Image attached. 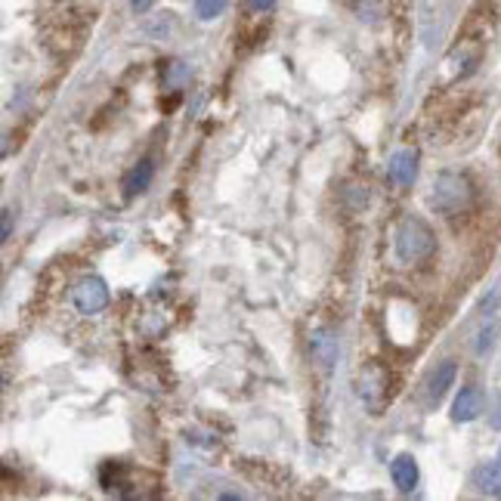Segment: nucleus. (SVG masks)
I'll return each instance as SVG.
<instances>
[{
	"instance_id": "ddd939ff",
	"label": "nucleus",
	"mask_w": 501,
	"mask_h": 501,
	"mask_svg": "<svg viewBox=\"0 0 501 501\" xmlns=\"http://www.w3.org/2000/svg\"><path fill=\"white\" fill-rule=\"evenodd\" d=\"M13 236V210L4 208V230H0V241H10Z\"/></svg>"
},
{
	"instance_id": "9d476101",
	"label": "nucleus",
	"mask_w": 501,
	"mask_h": 501,
	"mask_svg": "<svg viewBox=\"0 0 501 501\" xmlns=\"http://www.w3.org/2000/svg\"><path fill=\"white\" fill-rule=\"evenodd\" d=\"M152 177H155V164L148 161V158H143L139 164H133L130 174L124 177V195H128V199H133V195L146 192L148 186H152Z\"/></svg>"
},
{
	"instance_id": "f3484780",
	"label": "nucleus",
	"mask_w": 501,
	"mask_h": 501,
	"mask_svg": "<svg viewBox=\"0 0 501 501\" xmlns=\"http://www.w3.org/2000/svg\"><path fill=\"white\" fill-rule=\"evenodd\" d=\"M498 458H501V452H498Z\"/></svg>"
},
{
	"instance_id": "0eeeda50",
	"label": "nucleus",
	"mask_w": 501,
	"mask_h": 501,
	"mask_svg": "<svg viewBox=\"0 0 501 501\" xmlns=\"http://www.w3.org/2000/svg\"><path fill=\"white\" fill-rule=\"evenodd\" d=\"M310 353L325 372L332 369V365L338 363V338H334V332H328V328H316V332L310 334Z\"/></svg>"
},
{
	"instance_id": "f8f14e48",
	"label": "nucleus",
	"mask_w": 501,
	"mask_h": 501,
	"mask_svg": "<svg viewBox=\"0 0 501 501\" xmlns=\"http://www.w3.org/2000/svg\"><path fill=\"white\" fill-rule=\"evenodd\" d=\"M496 338H498V325H486L480 332V341H476V353L486 356L492 347H496Z\"/></svg>"
},
{
	"instance_id": "423d86ee",
	"label": "nucleus",
	"mask_w": 501,
	"mask_h": 501,
	"mask_svg": "<svg viewBox=\"0 0 501 501\" xmlns=\"http://www.w3.org/2000/svg\"><path fill=\"white\" fill-rule=\"evenodd\" d=\"M387 174L396 186H412L418 177V152L414 148H399L387 164Z\"/></svg>"
},
{
	"instance_id": "2eb2a0df",
	"label": "nucleus",
	"mask_w": 501,
	"mask_h": 501,
	"mask_svg": "<svg viewBox=\"0 0 501 501\" xmlns=\"http://www.w3.org/2000/svg\"><path fill=\"white\" fill-rule=\"evenodd\" d=\"M155 6V0H130V10L137 15H146Z\"/></svg>"
},
{
	"instance_id": "7ed1b4c3",
	"label": "nucleus",
	"mask_w": 501,
	"mask_h": 501,
	"mask_svg": "<svg viewBox=\"0 0 501 501\" xmlns=\"http://www.w3.org/2000/svg\"><path fill=\"white\" fill-rule=\"evenodd\" d=\"M72 301H75L77 312H84V316H97V312H103L108 307V288H106V281L99 279V276L81 279L75 285V291H72Z\"/></svg>"
},
{
	"instance_id": "9b49d317",
	"label": "nucleus",
	"mask_w": 501,
	"mask_h": 501,
	"mask_svg": "<svg viewBox=\"0 0 501 501\" xmlns=\"http://www.w3.org/2000/svg\"><path fill=\"white\" fill-rule=\"evenodd\" d=\"M226 6H230V0H195V15L201 22H214L226 13Z\"/></svg>"
},
{
	"instance_id": "6e6552de",
	"label": "nucleus",
	"mask_w": 501,
	"mask_h": 501,
	"mask_svg": "<svg viewBox=\"0 0 501 501\" xmlns=\"http://www.w3.org/2000/svg\"><path fill=\"white\" fill-rule=\"evenodd\" d=\"M390 476H394V486L409 496V492L418 486V461L412 455H396L394 465H390Z\"/></svg>"
},
{
	"instance_id": "f03ea898",
	"label": "nucleus",
	"mask_w": 501,
	"mask_h": 501,
	"mask_svg": "<svg viewBox=\"0 0 501 501\" xmlns=\"http://www.w3.org/2000/svg\"><path fill=\"white\" fill-rule=\"evenodd\" d=\"M436 248V239H434V230L421 220V217H405L396 230V254L399 261L405 263H421L434 254Z\"/></svg>"
},
{
	"instance_id": "4468645a",
	"label": "nucleus",
	"mask_w": 501,
	"mask_h": 501,
	"mask_svg": "<svg viewBox=\"0 0 501 501\" xmlns=\"http://www.w3.org/2000/svg\"><path fill=\"white\" fill-rule=\"evenodd\" d=\"M248 4V10H254V13H270L272 6H276V0H245Z\"/></svg>"
},
{
	"instance_id": "39448f33",
	"label": "nucleus",
	"mask_w": 501,
	"mask_h": 501,
	"mask_svg": "<svg viewBox=\"0 0 501 501\" xmlns=\"http://www.w3.org/2000/svg\"><path fill=\"white\" fill-rule=\"evenodd\" d=\"M455 378H458V365L452 363V359H445V363L436 365L434 374H430V381H427V403L440 405L443 396L449 394L452 383H455Z\"/></svg>"
},
{
	"instance_id": "dca6fc26",
	"label": "nucleus",
	"mask_w": 501,
	"mask_h": 501,
	"mask_svg": "<svg viewBox=\"0 0 501 501\" xmlns=\"http://www.w3.org/2000/svg\"><path fill=\"white\" fill-rule=\"evenodd\" d=\"M489 424L496 430H501V396L496 399V409H492V414H489Z\"/></svg>"
},
{
	"instance_id": "20e7f679",
	"label": "nucleus",
	"mask_w": 501,
	"mask_h": 501,
	"mask_svg": "<svg viewBox=\"0 0 501 501\" xmlns=\"http://www.w3.org/2000/svg\"><path fill=\"white\" fill-rule=\"evenodd\" d=\"M483 390L480 387H461V394L455 396V403H452V421L455 424H471V421L480 418V412H483Z\"/></svg>"
},
{
	"instance_id": "1a4fd4ad",
	"label": "nucleus",
	"mask_w": 501,
	"mask_h": 501,
	"mask_svg": "<svg viewBox=\"0 0 501 501\" xmlns=\"http://www.w3.org/2000/svg\"><path fill=\"white\" fill-rule=\"evenodd\" d=\"M474 486H476V492H483V496H492V498L501 496V458L486 461V465L476 467Z\"/></svg>"
},
{
	"instance_id": "f257e3e1",
	"label": "nucleus",
	"mask_w": 501,
	"mask_h": 501,
	"mask_svg": "<svg viewBox=\"0 0 501 501\" xmlns=\"http://www.w3.org/2000/svg\"><path fill=\"white\" fill-rule=\"evenodd\" d=\"M434 205L445 217H458L474 205V186L465 174L455 170H443L434 183Z\"/></svg>"
}]
</instances>
